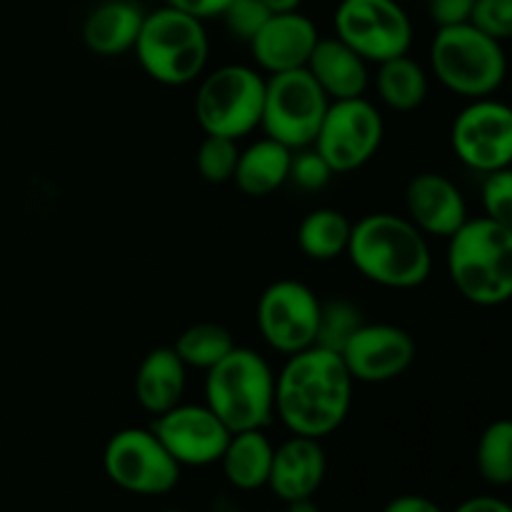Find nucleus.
<instances>
[{"label": "nucleus", "mask_w": 512, "mask_h": 512, "mask_svg": "<svg viewBox=\"0 0 512 512\" xmlns=\"http://www.w3.org/2000/svg\"><path fill=\"white\" fill-rule=\"evenodd\" d=\"M470 23L495 40L512 38V0H475Z\"/></svg>", "instance_id": "obj_33"}, {"label": "nucleus", "mask_w": 512, "mask_h": 512, "mask_svg": "<svg viewBox=\"0 0 512 512\" xmlns=\"http://www.w3.org/2000/svg\"><path fill=\"white\" fill-rule=\"evenodd\" d=\"M385 138V123L375 103L365 95L330 100L313 148L325 158L335 175L353 173L378 155Z\"/></svg>", "instance_id": "obj_11"}, {"label": "nucleus", "mask_w": 512, "mask_h": 512, "mask_svg": "<svg viewBox=\"0 0 512 512\" xmlns=\"http://www.w3.org/2000/svg\"><path fill=\"white\" fill-rule=\"evenodd\" d=\"M305 68L323 88L328 100L360 98L368 90V60L360 58L335 35L318 40Z\"/></svg>", "instance_id": "obj_20"}, {"label": "nucleus", "mask_w": 512, "mask_h": 512, "mask_svg": "<svg viewBox=\"0 0 512 512\" xmlns=\"http://www.w3.org/2000/svg\"><path fill=\"white\" fill-rule=\"evenodd\" d=\"M265 78L250 65L210 70L195 93V118L205 135L240 140L260 128Z\"/></svg>", "instance_id": "obj_7"}, {"label": "nucleus", "mask_w": 512, "mask_h": 512, "mask_svg": "<svg viewBox=\"0 0 512 512\" xmlns=\"http://www.w3.org/2000/svg\"><path fill=\"white\" fill-rule=\"evenodd\" d=\"M363 315L348 300H330V303H320V320H318V338L315 345L325 350L340 353L345 348L355 330L363 325Z\"/></svg>", "instance_id": "obj_28"}, {"label": "nucleus", "mask_w": 512, "mask_h": 512, "mask_svg": "<svg viewBox=\"0 0 512 512\" xmlns=\"http://www.w3.org/2000/svg\"><path fill=\"white\" fill-rule=\"evenodd\" d=\"M205 405L230 433L265 430L275 418V373L253 348L235 345L205 370Z\"/></svg>", "instance_id": "obj_4"}, {"label": "nucleus", "mask_w": 512, "mask_h": 512, "mask_svg": "<svg viewBox=\"0 0 512 512\" xmlns=\"http://www.w3.org/2000/svg\"><path fill=\"white\" fill-rule=\"evenodd\" d=\"M188 365L173 348H153L135 370V400L150 415H163L183 403Z\"/></svg>", "instance_id": "obj_19"}, {"label": "nucleus", "mask_w": 512, "mask_h": 512, "mask_svg": "<svg viewBox=\"0 0 512 512\" xmlns=\"http://www.w3.org/2000/svg\"><path fill=\"white\" fill-rule=\"evenodd\" d=\"M270 15L273 13L265 8L263 0H230V3L223 8V13H220V18H223L225 28L230 30V35L250 43Z\"/></svg>", "instance_id": "obj_32"}, {"label": "nucleus", "mask_w": 512, "mask_h": 512, "mask_svg": "<svg viewBox=\"0 0 512 512\" xmlns=\"http://www.w3.org/2000/svg\"><path fill=\"white\" fill-rule=\"evenodd\" d=\"M145 10L135 0H103L83 23L85 48L100 58H115L135 48Z\"/></svg>", "instance_id": "obj_21"}, {"label": "nucleus", "mask_w": 512, "mask_h": 512, "mask_svg": "<svg viewBox=\"0 0 512 512\" xmlns=\"http://www.w3.org/2000/svg\"><path fill=\"white\" fill-rule=\"evenodd\" d=\"M375 90H378V98L390 110H395V113H413L428 98V73L410 55H398V58L378 63Z\"/></svg>", "instance_id": "obj_24"}, {"label": "nucleus", "mask_w": 512, "mask_h": 512, "mask_svg": "<svg viewBox=\"0 0 512 512\" xmlns=\"http://www.w3.org/2000/svg\"><path fill=\"white\" fill-rule=\"evenodd\" d=\"M318 40V25L300 10H290L270 15L248 45L258 68L275 75L305 68Z\"/></svg>", "instance_id": "obj_17"}, {"label": "nucleus", "mask_w": 512, "mask_h": 512, "mask_svg": "<svg viewBox=\"0 0 512 512\" xmlns=\"http://www.w3.org/2000/svg\"><path fill=\"white\" fill-rule=\"evenodd\" d=\"M288 510L285 512H320L318 505L313 503V498H303V500H293V503H285Z\"/></svg>", "instance_id": "obj_39"}, {"label": "nucleus", "mask_w": 512, "mask_h": 512, "mask_svg": "<svg viewBox=\"0 0 512 512\" xmlns=\"http://www.w3.org/2000/svg\"><path fill=\"white\" fill-rule=\"evenodd\" d=\"M180 468H205L220 463L230 430L208 405H175L150 425Z\"/></svg>", "instance_id": "obj_14"}, {"label": "nucleus", "mask_w": 512, "mask_h": 512, "mask_svg": "<svg viewBox=\"0 0 512 512\" xmlns=\"http://www.w3.org/2000/svg\"><path fill=\"white\" fill-rule=\"evenodd\" d=\"M433 75L455 95L468 100L490 98L508 75V58L503 43L473 23L438 28L430 43Z\"/></svg>", "instance_id": "obj_6"}, {"label": "nucleus", "mask_w": 512, "mask_h": 512, "mask_svg": "<svg viewBox=\"0 0 512 512\" xmlns=\"http://www.w3.org/2000/svg\"><path fill=\"white\" fill-rule=\"evenodd\" d=\"M453 153L470 170L488 175L512 165V108L493 98L470 100L450 128Z\"/></svg>", "instance_id": "obj_12"}, {"label": "nucleus", "mask_w": 512, "mask_h": 512, "mask_svg": "<svg viewBox=\"0 0 512 512\" xmlns=\"http://www.w3.org/2000/svg\"><path fill=\"white\" fill-rule=\"evenodd\" d=\"M238 155V140L223 138V135H205L203 143L198 145V153H195L200 178L213 185H223L233 180Z\"/></svg>", "instance_id": "obj_29"}, {"label": "nucleus", "mask_w": 512, "mask_h": 512, "mask_svg": "<svg viewBox=\"0 0 512 512\" xmlns=\"http://www.w3.org/2000/svg\"><path fill=\"white\" fill-rule=\"evenodd\" d=\"M235 348V338L225 325L220 323H195L185 328L175 340L173 350L180 355L188 368L210 370L215 363L225 358Z\"/></svg>", "instance_id": "obj_26"}, {"label": "nucleus", "mask_w": 512, "mask_h": 512, "mask_svg": "<svg viewBox=\"0 0 512 512\" xmlns=\"http://www.w3.org/2000/svg\"><path fill=\"white\" fill-rule=\"evenodd\" d=\"M453 512H512V505L493 495H475V498L460 503Z\"/></svg>", "instance_id": "obj_37"}, {"label": "nucleus", "mask_w": 512, "mask_h": 512, "mask_svg": "<svg viewBox=\"0 0 512 512\" xmlns=\"http://www.w3.org/2000/svg\"><path fill=\"white\" fill-rule=\"evenodd\" d=\"M350 230L353 223L348 215L335 208H315L300 220L298 225V248L305 258L328 263L348 253Z\"/></svg>", "instance_id": "obj_25"}, {"label": "nucleus", "mask_w": 512, "mask_h": 512, "mask_svg": "<svg viewBox=\"0 0 512 512\" xmlns=\"http://www.w3.org/2000/svg\"><path fill=\"white\" fill-rule=\"evenodd\" d=\"M383 512H443V508L425 495H398L385 505Z\"/></svg>", "instance_id": "obj_36"}, {"label": "nucleus", "mask_w": 512, "mask_h": 512, "mask_svg": "<svg viewBox=\"0 0 512 512\" xmlns=\"http://www.w3.org/2000/svg\"><path fill=\"white\" fill-rule=\"evenodd\" d=\"M335 38L368 63L408 55L413 20L398 0H340L333 15Z\"/></svg>", "instance_id": "obj_10"}, {"label": "nucleus", "mask_w": 512, "mask_h": 512, "mask_svg": "<svg viewBox=\"0 0 512 512\" xmlns=\"http://www.w3.org/2000/svg\"><path fill=\"white\" fill-rule=\"evenodd\" d=\"M448 275L468 303L495 308L512 300V230L468 218L448 238Z\"/></svg>", "instance_id": "obj_3"}, {"label": "nucleus", "mask_w": 512, "mask_h": 512, "mask_svg": "<svg viewBox=\"0 0 512 512\" xmlns=\"http://www.w3.org/2000/svg\"><path fill=\"white\" fill-rule=\"evenodd\" d=\"M330 100L308 68L285 70L265 80L263 118L260 128L268 138L288 145L290 150L315 143Z\"/></svg>", "instance_id": "obj_8"}, {"label": "nucleus", "mask_w": 512, "mask_h": 512, "mask_svg": "<svg viewBox=\"0 0 512 512\" xmlns=\"http://www.w3.org/2000/svg\"><path fill=\"white\" fill-rule=\"evenodd\" d=\"M163 512H183V510H163Z\"/></svg>", "instance_id": "obj_40"}, {"label": "nucleus", "mask_w": 512, "mask_h": 512, "mask_svg": "<svg viewBox=\"0 0 512 512\" xmlns=\"http://www.w3.org/2000/svg\"><path fill=\"white\" fill-rule=\"evenodd\" d=\"M255 320L270 348L283 355L300 353L318 338L320 300L300 280H275L260 295Z\"/></svg>", "instance_id": "obj_13"}, {"label": "nucleus", "mask_w": 512, "mask_h": 512, "mask_svg": "<svg viewBox=\"0 0 512 512\" xmlns=\"http://www.w3.org/2000/svg\"><path fill=\"white\" fill-rule=\"evenodd\" d=\"M263 5L270 13H290V10H300L303 0H263Z\"/></svg>", "instance_id": "obj_38"}, {"label": "nucleus", "mask_w": 512, "mask_h": 512, "mask_svg": "<svg viewBox=\"0 0 512 512\" xmlns=\"http://www.w3.org/2000/svg\"><path fill=\"white\" fill-rule=\"evenodd\" d=\"M353 388L340 353L310 345L275 373V415L293 435L323 440L348 418Z\"/></svg>", "instance_id": "obj_1"}, {"label": "nucleus", "mask_w": 512, "mask_h": 512, "mask_svg": "<svg viewBox=\"0 0 512 512\" xmlns=\"http://www.w3.org/2000/svg\"><path fill=\"white\" fill-rule=\"evenodd\" d=\"M475 463L488 483L512 485V420H495L483 430Z\"/></svg>", "instance_id": "obj_27"}, {"label": "nucleus", "mask_w": 512, "mask_h": 512, "mask_svg": "<svg viewBox=\"0 0 512 512\" xmlns=\"http://www.w3.org/2000/svg\"><path fill=\"white\" fill-rule=\"evenodd\" d=\"M405 213L425 238L448 240L468 220V203L448 175L425 170L413 175L405 188Z\"/></svg>", "instance_id": "obj_16"}, {"label": "nucleus", "mask_w": 512, "mask_h": 512, "mask_svg": "<svg viewBox=\"0 0 512 512\" xmlns=\"http://www.w3.org/2000/svg\"><path fill=\"white\" fill-rule=\"evenodd\" d=\"M345 255L365 280L380 288L413 290L433 273L428 238L405 215L370 213L355 220Z\"/></svg>", "instance_id": "obj_2"}, {"label": "nucleus", "mask_w": 512, "mask_h": 512, "mask_svg": "<svg viewBox=\"0 0 512 512\" xmlns=\"http://www.w3.org/2000/svg\"><path fill=\"white\" fill-rule=\"evenodd\" d=\"M103 470L113 485L133 495H165L180 483V465L150 428H123L110 435Z\"/></svg>", "instance_id": "obj_9"}, {"label": "nucleus", "mask_w": 512, "mask_h": 512, "mask_svg": "<svg viewBox=\"0 0 512 512\" xmlns=\"http://www.w3.org/2000/svg\"><path fill=\"white\" fill-rule=\"evenodd\" d=\"M293 150L273 138H260L245 150H240L235 165L233 183L248 198H265L288 183Z\"/></svg>", "instance_id": "obj_22"}, {"label": "nucleus", "mask_w": 512, "mask_h": 512, "mask_svg": "<svg viewBox=\"0 0 512 512\" xmlns=\"http://www.w3.org/2000/svg\"><path fill=\"white\" fill-rule=\"evenodd\" d=\"M415 340L408 330L390 323H363L340 350L345 368L355 383H390L415 363Z\"/></svg>", "instance_id": "obj_15"}, {"label": "nucleus", "mask_w": 512, "mask_h": 512, "mask_svg": "<svg viewBox=\"0 0 512 512\" xmlns=\"http://www.w3.org/2000/svg\"><path fill=\"white\" fill-rule=\"evenodd\" d=\"M480 198H483L485 218L512 230V165L485 175Z\"/></svg>", "instance_id": "obj_30"}, {"label": "nucleus", "mask_w": 512, "mask_h": 512, "mask_svg": "<svg viewBox=\"0 0 512 512\" xmlns=\"http://www.w3.org/2000/svg\"><path fill=\"white\" fill-rule=\"evenodd\" d=\"M228 3L230 0H165V5H170V8H178L200 20L220 18V13H223Z\"/></svg>", "instance_id": "obj_35"}, {"label": "nucleus", "mask_w": 512, "mask_h": 512, "mask_svg": "<svg viewBox=\"0 0 512 512\" xmlns=\"http://www.w3.org/2000/svg\"><path fill=\"white\" fill-rule=\"evenodd\" d=\"M325 470H328V458L320 440L293 435L275 448L268 488L283 503L313 498L323 485Z\"/></svg>", "instance_id": "obj_18"}, {"label": "nucleus", "mask_w": 512, "mask_h": 512, "mask_svg": "<svg viewBox=\"0 0 512 512\" xmlns=\"http://www.w3.org/2000/svg\"><path fill=\"white\" fill-rule=\"evenodd\" d=\"M273 453L275 445L270 443L265 430H243L230 435L220 465L233 488L250 493L268 485Z\"/></svg>", "instance_id": "obj_23"}, {"label": "nucleus", "mask_w": 512, "mask_h": 512, "mask_svg": "<svg viewBox=\"0 0 512 512\" xmlns=\"http://www.w3.org/2000/svg\"><path fill=\"white\" fill-rule=\"evenodd\" d=\"M133 50L148 78L178 88L203 75L208 65L210 40L203 20L163 5L145 13Z\"/></svg>", "instance_id": "obj_5"}, {"label": "nucleus", "mask_w": 512, "mask_h": 512, "mask_svg": "<svg viewBox=\"0 0 512 512\" xmlns=\"http://www.w3.org/2000/svg\"><path fill=\"white\" fill-rule=\"evenodd\" d=\"M475 0H430V18L438 28L465 25L473 18Z\"/></svg>", "instance_id": "obj_34"}, {"label": "nucleus", "mask_w": 512, "mask_h": 512, "mask_svg": "<svg viewBox=\"0 0 512 512\" xmlns=\"http://www.w3.org/2000/svg\"><path fill=\"white\" fill-rule=\"evenodd\" d=\"M333 168L325 163L323 155L308 145V148L293 150V160H290V175L288 183H295L305 193H318L333 178Z\"/></svg>", "instance_id": "obj_31"}]
</instances>
